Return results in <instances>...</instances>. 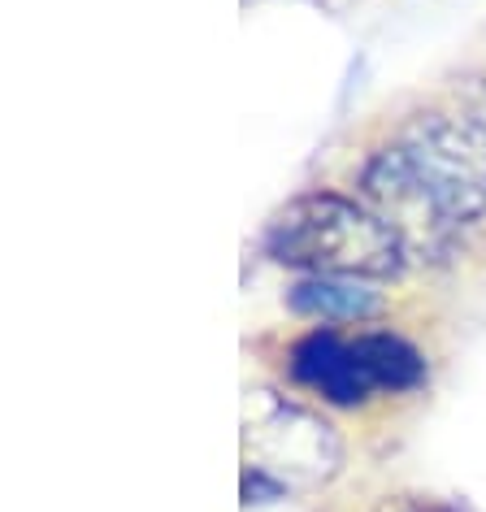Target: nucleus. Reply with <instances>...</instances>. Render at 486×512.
I'll return each mask as SVG.
<instances>
[{"label":"nucleus","mask_w":486,"mask_h":512,"mask_svg":"<svg viewBox=\"0 0 486 512\" xmlns=\"http://www.w3.org/2000/svg\"><path fill=\"white\" fill-rule=\"evenodd\" d=\"M265 252L296 274L391 283L408 270V256L387 222L361 196L313 187L287 200L265 226Z\"/></svg>","instance_id":"obj_1"},{"label":"nucleus","mask_w":486,"mask_h":512,"mask_svg":"<svg viewBox=\"0 0 486 512\" xmlns=\"http://www.w3.org/2000/svg\"><path fill=\"white\" fill-rule=\"evenodd\" d=\"M287 374L322 404L361 408L378 395H404L426 382V356L391 330L317 326L287 352Z\"/></svg>","instance_id":"obj_2"},{"label":"nucleus","mask_w":486,"mask_h":512,"mask_svg":"<svg viewBox=\"0 0 486 512\" xmlns=\"http://www.w3.org/2000/svg\"><path fill=\"white\" fill-rule=\"evenodd\" d=\"M408 170L460 235L486 217V122L456 109H421L391 135Z\"/></svg>","instance_id":"obj_3"},{"label":"nucleus","mask_w":486,"mask_h":512,"mask_svg":"<svg viewBox=\"0 0 486 512\" xmlns=\"http://www.w3.org/2000/svg\"><path fill=\"white\" fill-rule=\"evenodd\" d=\"M243 452L248 486L270 491H313L343 465V439L322 413L274 391H252L243 408Z\"/></svg>","instance_id":"obj_4"},{"label":"nucleus","mask_w":486,"mask_h":512,"mask_svg":"<svg viewBox=\"0 0 486 512\" xmlns=\"http://www.w3.org/2000/svg\"><path fill=\"white\" fill-rule=\"evenodd\" d=\"M356 196L400 239L408 265H439L456 252L460 230L426 196V187L417 183V174L408 170V161L400 157V148L391 139L365 157L361 174H356Z\"/></svg>","instance_id":"obj_5"},{"label":"nucleus","mask_w":486,"mask_h":512,"mask_svg":"<svg viewBox=\"0 0 486 512\" xmlns=\"http://www.w3.org/2000/svg\"><path fill=\"white\" fill-rule=\"evenodd\" d=\"M291 313L309 317L317 326H365L382 313V296L374 283L356 278H326V274H300L287 287Z\"/></svg>","instance_id":"obj_6"},{"label":"nucleus","mask_w":486,"mask_h":512,"mask_svg":"<svg viewBox=\"0 0 486 512\" xmlns=\"http://www.w3.org/2000/svg\"><path fill=\"white\" fill-rule=\"evenodd\" d=\"M417 512H452V508H439V504H426V508H417Z\"/></svg>","instance_id":"obj_7"}]
</instances>
